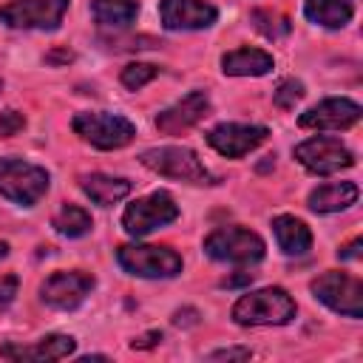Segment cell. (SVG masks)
I'll use <instances>...</instances> for the list:
<instances>
[{"label": "cell", "instance_id": "1", "mask_svg": "<svg viewBox=\"0 0 363 363\" xmlns=\"http://www.w3.org/2000/svg\"><path fill=\"white\" fill-rule=\"evenodd\" d=\"M298 306L281 286H264L241 295L233 303V320L238 326H284L295 318Z\"/></svg>", "mask_w": 363, "mask_h": 363}, {"label": "cell", "instance_id": "2", "mask_svg": "<svg viewBox=\"0 0 363 363\" xmlns=\"http://www.w3.org/2000/svg\"><path fill=\"white\" fill-rule=\"evenodd\" d=\"M204 255L218 261V264H233V267H252L264 261L267 244L258 233L247 227H218L204 238Z\"/></svg>", "mask_w": 363, "mask_h": 363}, {"label": "cell", "instance_id": "3", "mask_svg": "<svg viewBox=\"0 0 363 363\" xmlns=\"http://www.w3.org/2000/svg\"><path fill=\"white\" fill-rule=\"evenodd\" d=\"M51 176L45 167L26 162L20 156H3L0 159V196H6L11 204L34 207L48 193Z\"/></svg>", "mask_w": 363, "mask_h": 363}, {"label": "cell", "instance_id": "4", "mask_svg": "<svg viewBox=\"0 0 363 363\" xmlns=\"http://www.w3.org/2000/svg\"><path fill=\"white\" fill-rule=\"evenodd\" d=\"M139 162L164 179H176V182H187V184H213V173L204 167L199 153L184 145L147 147V150H142Z\"/></svg>", "mask_w": 363, "mask_h": 363}, {"label": "cell", "instance_id": "5", "mask_svg": "<svg viewBox=\"0 0 363 363\" xmlns=\"http://www.w3.org/2000/svg\"><path fill=\"white\" fill-rule=\"evenodd\" d=\"M71 128L82 142L99 150H119L130 145L136 136V125L128 116L105 113V111H82L71 119Z\"/></svg>", "mask_w": 363, "mask_h": 363}, {"label": "cell", "instance_id": "6", "mask_svg": "<svg viewBox=\"0 0 363 363\" xmlns=\"http://www.w3.org/2000/svg\"><path fill=\"white\" fill-rule=\"evenodd\" d=\"M119 267L133 278H176L182 272V255L164 244H125L116 250Z\"/></svg>", "mask_w": 363, "mask_h": 363}, {"label": "cell", "instance_id": "7", "mask_svg": "<svg viewBox=\"0 0 363 363\" xmlns=\"http://www.w3.org/2000/svg\"><path fill=\"white\" fill-rule=\"evenodd\" d=\"M71 0H9L0 6V23L17 31H57Z\"/></svg>", "mask_w": 363, "mask_h": 363}, {"label": "cell", "instance_id": "8", "mask_svg": "<svg viewBox=\"0 0 363 363\" xmlns=\"http://www.w3.org/2000/svg\"><path fill=\"white\" fill-rule=\"evenodd\" d=\"M179 218V204L173 201L170 193L164 190H156L150 196H142L136 201H130L122 213V227L128 235L133 238H142L159 227H167Z\"/></svg>", "mask_w": 363, "mask_h": 363}, {"label": "cell", "instance_id": "9", "mask_svg": "<svg viewBox=\"0 0 363 363\" xmlns=\"http://www.w3.org/2000/svg\"><path fill=\"white\" fill-rule=\"evenodd\" d=\"M312 295L329 306L337 315L346 318H363V281L349 275V272H337L329 269L323 275H318L312 281Z\"/></svg>", "mask_w": 363, "mask_h": 363}, {"label": "cell", "instance_id": "10", "mask_svg": "<svg viewBox=\"0 0 363 363\" xmlns=\"http://www.w3.org/2000/svg\"><path fill=\"white\" fill-rule=\"evenodd\" d=\"M295 159L315 176H332L354 164V153L335 136H312L295 145Z\"/></svg>", "mask_w": 363, "mask_h": 363}, {"label": "cell", "instance_id": "11", "mask_svg": "<svg viewBox=\"0 0 363 363\" xmlns=\"http://www.w3.org/2000/svg\"><path fill=\"white\" fill-rule=\"evenodd\" d=\"M94 286H96V281H94L91 272H82V269L51 272V275L40 284V298H43V303L51 306V309L71 312V309H77V306L91 295Z\"/></svg>", "mask_w": 363, "mask_h": 363}, {"label": "cell", "instance_id": "12", "mask_svg": "<svg viewBox=\"0 0 363 363\" xmlns=\"http://www.w3.org/2000/svg\"><path fill=\"white\" fill-rule=\"evenodd\" d=\"M360 116H363V111L354 99L329 96V99H320L318 105L306 108L298 116V125L309 128V130H349L352 125L360 122Z\"/></svg>", "mask_w": 363, "mask_h": 363}, {"label": "cell", "instance_id": "13", "mask_svg": "<svg viewBox=\"0 0 363 363\" xmlns=\"http://www.w3.org/2000/svg\"><path fill=\"white\" fill-rule=\"evenodd\" d=\"M269 136V130L264 125H244V122H221L216 128L207 130V145L227 156V159H241L250 150H255L264 139Z\"/></svg>", "mask_w": 363, "mask_h": 363}, {"label": "cell", "instance_id": "14", "mask_svg": "<svg viewBox=\"0 0 363 363\" xmlns=\"http://www.w3.org/2000/svg\"><path fill=\"white\" fill-rule=\"evenodd\" d=\"M159 20L167 31H201L218 20V9L207 0H159Z\"/></svg>", "mask_w": 363, "mask_h": 363}, {"label": "cell", "instance_id": "15", "mask_svg": "<svg viewBox=\"0 0 363 363\" xmlns=\"http://www.w3.org/2000/svg\"><path fill=\"white\" fill-rule=\"evenodd\" d=\"M207 113H210V96H207V91H190L179 102H173V105H167L164 111L156 113V128L162 133H167V136L184 133L193 125H199Z\"/></svg>", "mask_w": 363, "mask_h": 363}, {"label": "cell", "instance_id": "16", "mask_svg": "<svg viewBox=\"0 0 363 363\" xmlns=\"http://www.w3.org/2000/svg\"><path fill=\"white\" fill-rule=\"evenodd\" d=\"M77 340L71 335H45L37 343L28 346H17V343H3L0 354L9 360H34V363H51V360H62L68 354H74Z\"/></svg>", "mask_w": 363, "mask_h": 363}, {"label": "cell", "instance_id": "17", "mask_svg": "<svg viewBox=\"0 0 363 363\" xmlns=\"http://www.w3.org/2000/svg\"><path fill=\"white\" fill-rule=\"evenodd\" d=\"M275 65L272 54H267L264 48H235V51H227L221 57V71L227 77H264L269 74Z\"/></svg>", "mask_w": 363, "mask_h": 363}, {"label": "cell", "instance_id": "18", "mask_svg": "<svg viewBox=\"0 0 363 363\" xmlns=\"http://www.w3.org/2000/svg\"><path fill=\"white\" fill-rule=\"evenodd\" d=\"M360 199V187L354 182H329L309 193L306 204L312 213H340Z\"/></svg>", "mask_w": 363, "mask_h": 363}, {"label": "cell", "instance_id": "19", "mask_svg": "<svg viewBox=\"0 0 363 363\" xmlns=\"http://www.w3.org/2000/svg\"><path fill=\"white\" fill-rule=\"evenodd\" d=\"M79 187L99 207H111V204L122 201L130 193V182L128 179L108 176V173H85V176H79Z\"/></svg>", "mask_w": 363, "mask_h": 363}, {"label": "cell", "instance_id": "20", "mask_svg": "<svg viewBox=\"0 0 363 363\" xmlns=\"http://www.w3.org/2000/svg\"><path fill=\"white\" fill-rule=\"evenodd\" d=\"M272 233L284 255H306L312 247V230L295 216H275Z\"/></svg>", "mask_w": 363, "mask_h": 363}, {"label": "cell", "instance_id": "21", "mask_svg": "<svg viewBox=\"0 0 363 363\" xmlns=\"http://www.w3.org/2000/svg\"><path fill=\"white\" fill-rule=\"evenodd\" d=\"M303 14L309 23L335 31L354 17V6L349 0H303Z\"/></svg>", "mask_w": 363, "mask_h": 363}, {"label": "cell", "instance_id": "22", "mask_svg": "<svg viewBox=\"0 0 363 363\" xmlns=\"http://www.w3.org/2000/svg\"><path fill=\"white\" fill-rule=\"evenodd\" d=\"M91 14L105 28H128L139 14V0H91Z\"/></svg>", "mask_w": 363, "mask_h": 363}, {"label": "cell", "instance_id": "23", "mask_svg": "<svg viewBox=\"0 0 363 363\" xmlns=\"http://www.w3.org/2000/svg\"><path fill=\"white\" fill-rule=\"evenodd\" d=\"M51 227H54V233H60L62 238H82V235L91 233L94 221H91V213H88L85 207H79V204H62V207L54 213Z\"/></svg>", "mask_w": 363, "mask_h": 363}, {"label": "cell", "instance_id": "24", "mask_svg": "<svg viewBox=\"0 0 363 363\" xmlns=\"http://www.w3.org/2000/svg\"><path fill=\"white\" fill-rule=\"evenodd\" d=\"M250 20H252L255 31H261L267 40H281V37H286L289 28H292L289 17L281 14V11H272V9H255V11L250 14Z\"/></svg>", "mask_w": 363, "mask_h": 363}, {"label": "cell", "instance_id": "25", "mask_svg": "<svg viewBox=\"0 0 363 363\" xmlns=\"http://www.w3.org/2000/svg\"><path fill=\"white\" fill-rule=\"evenodd\" d=\"M156 77H159V65H153V62H130L119 74V79H122V85L128 91H139V88H145Z\"/></svg>", "mask_w": 363, "mask_h": 363}, {"label": "cell", "instance_id": "26", "mask_svg": "<svg viewBox=\"0 0 363 363\" xmlns=\"http://www.w3.org/2000/svg\"><path fill=\"white\" fill-rule=\"evenodd\" d=\"M303 82L301 79H281L278 82V88L272 91V102L278 105V108H284V111H289V108H295V102H301L303 99Z\"/></svg>", "mask_w": 363, "mask_h": 363}, {"label": "cell", "instance_id": "27", "mask_svg": "<svg viewBox=\"0 0 363 363\" xmlns=\"http://www.w3.org/2000/svg\"><path fill=\"white\" fill-rule=\"evenodd\" d=\"M23 128H26V116H23L20 111L9 108V111L0 113V139H9V136H14V133H20Z\"/></svg>", "mask_w": 363, "mask_h": 363}, {"label": "cell", "instance_id": "28", "mask_svg": "<svg viewBox=\"0 0 363 363\" xmlns=\"http://www.w3.org/2000/svg\"><path fill=\"white\" fill-rule=\"evenodd\" d=\"M17 289H20V278H17L14 272H11V275H0V312L14 303Z\"/></svg>", "mask_w": 363, "mask_h": 363}, {"label": "cell", "instance_id": "29", "mask_svg": "<svg viewBox=\"0 0 363 363\" xmlns=\"http://www.w3.org/2000/svg\"><path fill=\"white\" fill-rule=\"evenodd\" d=\"M252 357V352L247 346H238V349H218L210 354V360H247Z\"/></svg>", "mask_w": 363, "mask_h": 363}, {"label": "cell", "instance_id": "30", "mask_svg": "<svg viewBox=\"0 0 363 363\" xmlns=\"http://www.w3.org/2000/svg\"><path fill=\"white\" fill-rule=\"evenodd\" d=\"M360 247H363V238H352L346 247H340V250H337V258H340V261L360 258Z\"/></svg>", "mask_w": 363, "mask_h": 363}, {"label": "cell", "instance_id": "31", "mask_svg": "<svg viewBox=\"0 0 363 363\" xmlns=\"http://www.w3.org/2000/svg\"><path fill=\"white\" fill-rule=\"evenodd\" d=\"M159 340H162V332H145V335L133 337L130 346H133V349H147V346H156Z\"/></svg>", "mask_w": 363, "mask_h": 363}, {"label": "cell", "instance_id": "32", "mask_svg": "<svg viewBox=\"0 0 363 363\" xmlns=\"http://www.w3.org/2000/svg\"><path fill=\"white\" fill-rule=\"evenodd\" d=\"M250 281H252V272H241L235 278H224L221 286H238V284H250Z\"/></svg>", "mask_w": 363, "mask_h": 363}, {"label": "cell", "instance_id": "33", "mask_svg": "<svg viewBox=\"0 0 363 363\" xmlns=\"http://www.w3.org/2000/svg\"><path fill=\"white\" fill-rule=\"evenodd\" d=\"M6 255H9V244H6V241H0V261H3Z\"/></svg>", "mask_w": 363, "mask_h": 363}, {"label": "cell", "instance_id": "34", "mask_svg": "<svg viewBox=\"0 0 363 363\" xmlns=\"http://www.w3.org/2000/svg\"><path fill=\"white\" fill-rule=\"evenodd\" d=\"M0 91H3V79H0Z\"/></svg>", "mask_w": 363, "mask_h": 363}]
</instances>
